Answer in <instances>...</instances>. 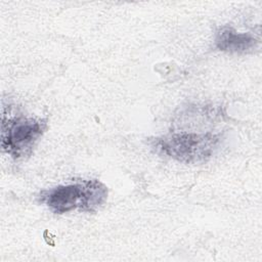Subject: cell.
<instances>
[{
    "label": "cell",
    "instance_id": "cell-1",
    "mask_svg": "<svg viewBox=\"0 0 262 262\" xmlns=\"http://www.w3.org/2000/svg\"><path fill=\"white\" fill-rule=\"evenodd\" d=\"M107 193V187L101 181L86 179L42 190L39 200L58 215L74 210L94 213L103 206Z\"/></svg>",
    "mask_w": 262,
    "mask_h": 262
},
{
    "label": "cell",
    "instance_id": "cell-2",
    "mask_svg": "<svg viewBox=\"0 0 262 262\" xmlns=\"http://www.w3.org/2000/svg\"><path fill=\"white\" fill-rule=\"evenodd\" d=\"M221 133H170L150 140L151 147L160 155L185 164H201L209 161L219 149Z\"/></svg>",
    "mask_w": 262,
    "mask_h": 262
},
{
    "label": "cell",
    "instance_id": "cell-3",
    "mask_svg": "<svg viewBox=\"0 0 262 262\" xmlns=\"http://www.w3.org/2000/svg\"><path fill=\"white\" fill-rule=\"evenodd\" d=\"M47 129V120L27 117L4 106L1 123V149L13 160H24L33 154Z\"/></svg>",
    "mask_w": 262,
    "mask_h": 262
},
{
    "label": "cell",
    "instance_id": "cell-4",
    "mask_svg": "<svg viewBox=\"0 0 262 262\" xmlns=\"http://www.w3.org/2000/svg\"><path fill=\"white\" fill-rule=\"evenodd\" d=\"M214 44L224 52L248 53L259 45V39L252 33H238L229 26H223L216 31Z\"/></svg>",
    "mask_w": 262,
    "mask_h": 262
}]
</instances>
